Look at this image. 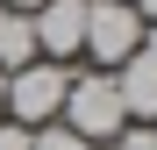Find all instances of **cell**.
I'll use <instances>...</instances> for the list:
<instances>
[{
    "instance_id": "1",
    "label": "cell",
    "mask_w": 157,
    "mask_h": 150,
    "mask_svg": "<svg viewBox=\"0 0 157 150\" xmlns=\"http://www.w3.org/2000/svg\"><path fill=\"white\" fill-rule=\"evenodd\" d=\"M57 121H64L71 136H86L93 150H100V143H114V136L128 129V114H121V93H114V79H107V71H71Z\"/></svg>"
},
{
    "instance_id": "2",
    "label": "cell",
    "mask_w": 157,
    "mask_h": 150,
    "mask_svg": "<svg viewBox=\"0 0 157 150\" xmlns=\"http://www.w3.org/2000/svg\"><path fill=\"white\" fill-rule=\"evenodd\" d=\"M64 86H71V64H50V57H36V64L7 71V121H21V129H43V121H57Z\"/></svg>"
},
{
    "instance_id": "3",
    "label": "cell",
    "mask_w": 157,
    "mask_h": 150,
    "mask_svg": "<svg viewBox=\"0 0 157 150\" xmlns=\"http://www.w3.org/2000/svg\"><path fill=\"white\" fill-rule=\"evenodd\" d=\"M136 43H143V14L128 7V0H86V43H78V57L121 64Z\"/></svg>"
},
{
    "instance_id": "4",
    "label": "cell",
    "mask_w": 157,
    "mask_h": 150,
    "mask_svg": "<svg viewBox=\"0 0 157 150\" xmlns=\"http://www.w3.org/2000/svg\"><path fill=\"white\" fill-rule=\"evenodd\" d=\"M29 29H36V57L71 64L78 43H86V0H43V7L29 14Z\"/></svg>"
},
{
    "instance_id": "5",
    "label": "cell",
    "mask_w": 157,
    "mask_h": 150,
    "mask_svg": "<svg viewBox=\"0 0 157 150\" xmlns=\"http://www.w3.org/2000/svg\"><path fill=\"white\" fill-rule=\"evenodd\" d=\"M114 93H121V114L128 121H157V36H143L114 64Z\"/></svg>"
},
{
    "instance_id": "6",
    "label": "cell",
    "mask_w": 157,
    "mask_h": 150,
    "mask_svg": "<svg viewBox=\"0 0 157 150\" xmlns=\"http://www.w3.org/2000/svg\"><path fill=\"white\" fill-rule=\"evenodd\" d=\"M21 64H36V29H29V14H14L0 21V71H21Z\"/></svg>"
},
{
    "instance_id": "7",
    "label": "cell",
    "mask_w": 157,
    "mask_h": 150,
    "mask_svg": "<svg viewBox=\"0 0 157 150\" xmlns=\"http://www.w3.org/2000/svg\"><path fill=\"white\" fill-rule=\"evenodd\" d=\"M29 150H93L86 136H71L64 121H43V129H29Z\"/></svg>"
},
{
    "instance_id": "8",
    "label": "cell",
    "mask_w": 157,
    "mask_h": 150,
    "mask_svg": "<svg viewBox=\"0 0 157 150\" xmlns=\"http://www.w3.org/2000/svg\"><path fill=\"white\" fill-rule=\"evenodd\" d=\"M0 150H29V129L21 121H0Z\"/></svg>"
},
{
    "instance_id": "9",
    "label": "cell",
    "mask_w": 157,
    "mask_h": 150,
    "mask_svg": "<svg viewBox=\"0 0 157 150\" xmlns=\"http://www.w3.org/2000/svg\"><path fill=\"white\" fill-rule=\"evenodd\" d=\"M0 7H14V14H36V7H43V0H0Z\"/></svg>"
},
{
    "instance_id": "10",
    "label": "cell",
    "mask_w": 157,
    "mask_h": 150,
    "mask_svg": "<svg viewBox=\"0 0 157 150\" xmlns=\"http://www.w3.org/2000/svg\"><path fill=\"white\" fill-rule=\"evenodd\" d=\"M128 7H136V14H143V21H157V0H128Z\"/></svg>"
},
{
    "instance_id": "11",
    "label": "cell",
    "mask_w": 157,
    "mask_h": 150,
    "mask_svg": "<svg viewBox=\"0 0 157 150\" xmlns=\"http://www.w3.org/2000/svg\"><path fill=\"white\" fill-rule=\"evenodd\" d=\"M0 121H7V71H0Z\"/></svg>"
},
{
    "instance_id": "12",
    "label": "cell",
    "mask_w": 157,
    "mask_h": 150,
    "mask_svg": "<svg viewBox=\"0 0 157 150\" xmlns=\"http://www.w3.org/2000/svg\"><path fill=\"white\" fill-rule=\"evenodd\" d=\"M0 21H7V7H0Z\"/></svg>"
},
{
    "instance_id": "13",
    "label": "cell",
    "mask_w": 157,
    "mask_h": 150,
    "mask_svg": "<svg viewBox=\"0 0 157 150\" xmlns=\"http://www.w3.org/2000/svg\"><path fill=\"white\" fill-rule=\"evenodd\" d=\"M150 129H157V121H150Z\"/></svg>"
}]
</instances>
